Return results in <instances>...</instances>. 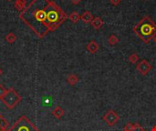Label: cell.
I'll return each instance as SVG.
<instances>
[{
    "mask_svg": "<svg viewBox=\"0 0 156 131\" xmlns=\"http://www.w3.org/2000/svg\"><path fill=\"white\" fill-rule=\"evenodd\" d=\"M68 17L61 7L51 0H32L19 15V18L39 38L57 30Z\"/></svg>",
    "mask_w": 156,
    "mask_h": 131,
    "instance_id": "6da1fadb",
    "label": "cell"
},
{
    "mask_svg": "<svg viewBox=\"0 0 156 131\" xmlns=\"http://www.w3.org/2000/svg\"><path fill=\"white\" fill-rule=\"evenodd\" d=\"M133 32L145 44H148L156 36V24L149 16L143 17L140 22L133 28Z\"/></svg>",
    "mask_w": 156,
    "mask_h": 131,
    "instance_id": "7a4b0ae2",
    "label": "cell"
},
{
    "mask_svg": "<svg viewBox=\"0 0 156 131\" xmlns=\"http://www.w3.org/2000/svg\"><path fill=\"white\" fill-rule=\"evenodd\" d=\"M21 100V96L13 88L6 89L5 94L1 98V101L8 109H13L14 108H16Z\"/></svg>",
    "mask_w": 156,
    "mask_h": 131,
    "instance_id": "3957f363",
    "label": "cell"
},
{
    "mask_svg": "<svg viewBox=\"0 0 156 131\" xmlns=\"http://www.w3.org/2000/svg\"><path fill=\"white\" fill-rule=\"evenodd\" d=\"M8 131H40L36 125H34L28 118L26 116H21L16 122L9 128Z\"/></svg>",
    "mask_w": 156,
    "mask_h": 131,
    "instance_id": "277c9868",
    "label": "cell"
},
{
    "mask_svg": "<svg viewBox=\"0 0 156 131\" xmlns=\"http://www.w3.org/2000/svg\"><path fill=\"white\" fill-rule=\"evenodd\" d=\"M103 121H105L107 123L108 126L110 127H112L114 126L115 124H117V122L119 121L120 119V117L119 115L112 109H110L109 111H107V113L103 116L102 118Z\"/></svg>",
    "mask_w": 156,
    "mask_h": 131,
    "instance_id": "5b68a950",
    "label": "cell"
},
{
    "mask_svg": "<svg viewBox=\"0 0 156 131\" xmlns=\"http://www.w3.org/2000/svg\"><path fill=\"white\" fill-rule=\"evenodd\" d=\"M136 69L137 71L143 75V76H146L152 69H153V67L152 65L145 59H143L142 61H140L137 66H136Z\"/></svg>",
    "mask_w": 156,
    "mask_h": 131,
    "instance_id": "8992f818",
    "label": "cell"
},
{
    "mask_svg": "<svg viewBox=\"0 0 156 131\" xmlns=\"http://www.w3.org/2000/svg\"><path fill=\"white\" fill-rule=\"evenodd\" d=\"M86 48H87V50H88L90 54H95V53L99 50L100 46H99V44H98L95 40H91V41H90V42L88 43Z\"/></svg>",
    "mask_w": 156,
    "mask_h": 131,
    "instance_id": "52a82bcc",
    "label": "cell"
},
{
    "mask_svg": "<svg viewBox=\"0 0 156 131\" xmlns=\"http://www.w3.org/2000/svg\"><path fill=\"white\" fill-rule=\"evenodd\" d=\"M51 114H52V116H53L55 119H60L63 117V115H64V110H63V109H62L60 106H57V107L52 110Z\"/></svg>",
    "mask_w": 156,
    "mask_h": 131,
    "instance_id": "ba28073f",
    "label": "cell"
},
{
    "mask_svg": "<svg viewBox=\"0 0 156 131\" xmlns=\"http://www.w3.org/2000/svg\"><path fill=\"white\" fill-rule=\"evenodd\" d=\"M90 24L93 26V28H95V29L98 30V29H100L103 26L104 22L102 21V19L100 16H95V17H93V19L90 22Z\"/></svg>",
    "mask_w": 156,
    "mask_h": 131,
    "instance_id": "9c48e42d",
    "label": "cell"
},
{
    "mask_svg": "<svg viewBox=\"0 0 156 131\" xmlns=\"http://www.w3.org/2000/svg\"><path fill=\"white\" fill-rule=\"evenodd\" d=\"M80 19L86 23V24H89L92 21L93 19V16L91 15V13L90 11H85L82 15H80Z\"/></svg>",
    "mask_w": 156,
    "mask_h": 131,
    "instance_id": "30bf717a",
    "label": "cell"
},
{
    "mask_svg": "<svg viewBox=\"0 0 156 131\" xmlns=\"http://www.w3.org/2000/svg\"><path fill=\"white\" fill-rule=\"evenodd\" d=\"M26 5H27V1L26 0H16V2H15L16 9L20 11V12H22L26 8Z\"/></svg>",
    "mask_w": 156,
    "mask_h": 131,
    "instance_id": "8fae6325",
    "label": "cell"
},
{
    "mask_svg": "<svg viewBox=\"0 0 156 131\" xmlns=\"http://www.w3.org/2000/svg\"><path fill=\"white\" fill-rule=\"evenodd\" d=\"M0 129L5 131H8V129H9V123H8V121L1 114H0Z\"/></svg>",
    "mask_w": 156,
    "mask_h": 131,
    "instance_id": "7c38bea8",
    "label": "cell"
},
{
    "mask_svg": "<svg viewBox=\"0 0 156 131\" xmlns=\"http://www.w3.org/2000/svg\"><path fill=\"white\" fill-rule=\"evenodd\" d=\"M67 82L70 85V86H75L78 82H79V78L74 75V74H69L67 77Z\"/></svg>",
    "mask_w": 156,
    "mask_h": 131,
    "instance_id": "4fadbf2b",
    "label": "cell"
},
{
    "mask_svg": "<svg viewBox=\"0 0 156 131\" xmlns=\"http://www.w3.org/2000/svg\"><path fill=\"white\" fill-rule=\"evenodd\" d=\"M69 20L72 22V23H74V24H76V23H78L79 22V20L80 19V15L78 13V12H72L69 16Z\"/></svg>",
    "mask_w": 156,
    "mask_h": 131,
    "instance_id": "5bb4252c",
    "label": "cell"
},
{
    "mask_svg": "<svg viewBox=\"0 0 156 131\" xmlns=\"http://www.w3.org/2000/svg\"><path fill=\"white\" fill-rule=\"evenodd\" d=\"M16 38H17V36H16L14 33H12V32H9V33L5 36V40H6L9 44L14 43V42L16 40Z\"/></svg>",
    "mask_w": 156,
    "mask_h": 131,
    "instance_id": "9a60e30c",
    "label": "cell"
},
{
    "mask_svg": "<svg viewBox=\"0 0 156 131\" xmlns=\"http://www.w3.org/2000/svg\"><path fill=\"white\" fill-rule=\"evenodd\" d=\"M128 59H129V61L132 63V64H136L138 61H139V56L136 54V53H133L132 55H130L129 56V57H128Z\"/></svg>",
    "mask_w": 156,
    "mask_h": 131,
    "instance_id": "2e32d148",
    "label": "cell"
},
{
    "mask_svg": "<svg viewBox=\"0 0 156 131\" xmlns=\"http://www.w3.org/2000/svg\"><path fill=\"white\" fill-rule=\"evenodd\" d=\"M108 42L110 45L112 46H115L118 42H119V39L117 38V36L115 35H111L108 38Z\"/></svg>",
    "mask_w": 156,
    "mask_h": 131,
    "instance_id": "e0dca14e",
    "label": "cell"
},
{
    "mask_svg": "<svg viewBox=\"0 0 156 131\" xmlns=\"http://www.w3.org/2000/svg\"><path fill=\"white\" fill-rule=\"evenodd\" d=\"M133 128H134V124H133V123L129 122V123H127V124L124 126V130L125 131H133Z\"/></svg>",
    "mask_w": 156,
    "mask_h": 131,
    "instance_id": "ac0fdd59",
    "label": "cell"
},
{
    "mask_svg": "<svg viewBox=\"0 0 156 131\" xmlns=\"http://www.w3.org/2000/svg\"><path fill=\"white\" fill-rule=\"evenodd\" d=\"M133 131H146L139 123H135L134 124V128H133Z\"/></svg>",
    "mask_w": 156,
    "mask_h": 131,
    "instance_id": "d6986e66",
    "label": "cell"
},
{
    "mask_svg": "<svg viewBox=\"0 0 156 131\" xmlns=\"http://www.w3.org/2000/svg\"><path fill=\"white\" fill-rule=\"evenodd\" d=\"M5 92H6V89L5 88V87H4L3 85L0 84V99H1L2 97L5 94Z\"/></svg>",
    "mask_w": 156,
    "mask_h": 131,
    "instance_id": "ffe728a7",
    "label": "cell"
},
{
    "mask_svg": "<svg viewBox=\"0 0 156 131\" xmlns=\"http://www.w3.org/2000/svg\"><path fill=\"white\" fill-rule=\"evenodd\" d=\"M111 1V3L113 5H118L121 2H122V0H110Z\"/></svg>",
    "mask_w": 156,
    "mask_h": 131,
    "instance_id": "44dd1931",
    "label": "cell"
},
{
    "mask_svg": "<svg viewBox=\"0 0 156 131\" xmlns=\"http://www.w3.org/2000/svg\"><path fill=\"white\" fill-rule=\"evenodd\" d=\"M70 1L73 5H79L81 2V0H70Z\"/></svg>",
    "mask_w": 156,
    "mask_h": 131,
    "instance_id": "7402d4cb",
    "label": "cell"
},
{
    "mask_svg": "<svg viewBox=\"0 0 156 131\" xmlns=\"http://www.w3.org/2000/svg\"><path fill=\"white\" fill-rule=\"evenodd\" d=\"M152 131H156V125H155V126H154V127H153V129H152Z\"/></svg>",
    "mask_w": 156,
    "mask_h": 131,
    "instance_id": "603a6c76",
    "label": "cell"
},
{
    "mask_svg": "<svg viewBox=\"0 0 156 131\" xmlns=\"http://www.w3.org/2000/svg\"><path fill=\"white\" fill-rule=\"evenodd\" d=\"M2 74H3V71H2V69L0 68V76H2Z\"/></svg>",
    "mask_w": 156,
    "mask_h": 131,
    "instance_id": "cb8c5ba5",
    "label": "cell"
},
{
    "mask_svg": "<svg viewBox=\"0 0 156 131\" xmlns=\"http://www.w3.org/2000/svg\"><path fill=\"white\" fill-rule=\"evenodd\" d=\"M154 42H155V43H156V36H154Z\"/></svg>",
    "mask_w": 156,
    "mask_h": 131,
    "instance_id": "d4e9b609",
    "label": "cell"
},
{
    "mask_svg": "<svg viewBox=\"0 0 156 131\" xmlns=\"http://www.w3.org/2000/svg\"><path fill=\"white\" fill-rule=\"evenodd\" d=\"M6 1H11V0H6Z\"/></svg>",
    "mask_w": 156,
    "mask_h": 131,
    "instance_id": "484cf974",
    "label": "cell"
},
{
    "mask_svg": "<svg viewBox=\"0 0 156 131\" xmlns=\"http://www.w3.org/2000/svg\"><path fill=\"white\" fill-rule=\"evenodd\" d=\"M0 131H5V130H1V129H0Z\"/></svg>",
    "mask_w": 156,
    "mask_h": 131,
    "instance_id": "4316f807",
    "label": "cell"
},
{
    "mask_svg": "<svg viewBox=\"0 0 156 131\" xmlns=\"http://www.w3.org/2000/svg\"><path fill=\"white\" fill-rule=\"evenodd\" d=\"M123 131H125V130H123Z\"/></svg>",
    "mask_w": 156,
    "mask_h": 131,
    "instance_id": "83f0119b",
    "label": "cell"
},
{
    "mask_svg": "<svg viewBox=\"0 0 156 131\" xmlns=\"http://www.w3.org/2000/svg\"><path fill=\"white\" fill-rule=\"evenodd\" d=\"M151 131H152V130H151Z\"/></svg>",
    "mask_w": 156,
    "mask_h": 131,
    "instance_id": "f1b7e54d",
    "label": "cell"
}]
</instances>
